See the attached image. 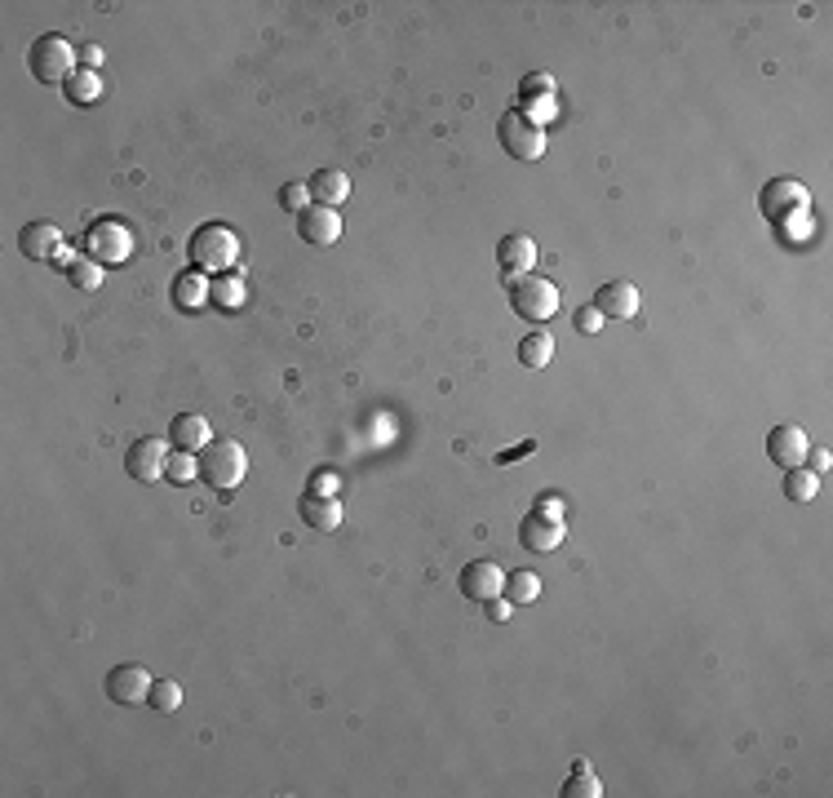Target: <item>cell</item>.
I'll list each match as a JSON object with an SVG mask.
<instances>
[{"label": "cell", "instance_id": "cell-1", "mask_svg": "<svg viewBox=\"0 0 833 798\" xmlns=\"http://www.w3.org/2000/svg\"><path fill=\"white\" fill-rule=\"evenodd\" d=\"M506 298H510V311L519 315V320H528V324L554 320L559 306H563L559 284L541 280V275H532V271L528 275H506Z\"/></svg>", "mask_w": 833, "mask_h": 798}, {"label": "cell", "instance_id": "cell-2", "mask_svg": "<svg viewBox=\"0 0 833 798\" xmlns=\"http://www.w3.org/2000/svg\"><path fill=\"white\" fill-rule=\"evenodd\" d=\"M27 71L40 80V85H63L76 76V49H71V40L63 32H45L36 40L32 49H27Z\"/></svg>", "mask_w": 833, "mask_h": 798}, {"label": "cell", "instance_id": "cell-3", "mask_svg": "<svg viewBox=\"0 0 833 798\" xmlns=\"http://www.w3.org/2000/svg\"><path fill=\"white\" fill-rule=\"evenodd\" d=\"M191 266L195 271H235L240 266V235L222 222H209L191 235Z\"/></svg>", "mask_w": 833, "mask_h": 798}, {"label": "cell", "instance_id": "cell-4", "mask_svg": "<svg viewBox=\"0 0 833 798\" xmlns=\"http://www.w3.org/2000/svg\"><path fill=\"white\" fill-rule=\"evenodd\" d=\"M200 475L209 479L218 493H231V488L244 484L249 475V453L240 448V439H213L200 457Z\"/></svg>", "mask_w": 833, "mask_h": 798}, {"label": "cell", "instance_id": "cell-5", "mask_svg": "<svg viewBox=\"0 0 833 798\" xmlns=\"http://www.w3.org/2000/svg\"><path fill=\"white\" fill-rule=\"evenodd\" d=\"M85 253L98 266H120L133 258V231L120 218H98L94 227L85 231Z\"/></svg>", "mask_w": 833, "mask_h": 798}, {"label": "cell", "instance_id": "cell-6", "mask_svg": "<svg viewBox=\"0 0 833 798\" xmlns=\"http://www.w3.org/2000/svg\"><path fill=\"white\" fill-rule=\"evenodd\" d=\"M497 142H501V151H506L510 160H541L545 129H537L519 107H514V111H506V116L497 120Z\"/></svg>", "mask_w": 833, "mask_h": 798}, {"label": "cell", "instance_id": "cell-7", "mask_svg": "<svg viewBox=\"0 0 833 798\" xmlns=\"http://www.w3.org/2000/svg\"><path fill=\"white\" fill-rule=\"evenodd\" d=\"M758 213L767 222H785V218H798V213H811V196L807 187L794 178H771L763 191H758Z\"/></svg>", "mask_w": 833, "mask_h": 798}, {"label": "cell", "instance_id": "cell-8", "mask_svg": "<svg viewBox=\"0 0 833 798\" xmlns=\"http://www.w3.org/2000/svg\"><path fill=\"white\" fill-rule=\"evenodd\" d=\"M519 111L532 120V125H550L554 116H559V94H554V80L545 76V71H537V76H528L523 80V89H519Z\"/></svg>", "mask_w": 833, "mask_h": 798}, {"label": "cell", "instance_id": "cell-9", "mask_svg": "<svg viewBox=\"0 0 833 798\" xmlns=\"http://www.w3.org/2000/svg\"><path fill=\"white\" fill-rule=\"evenodd\" d=\"M151 683H156V679H151L147 665L125 661V665H116V670L107 674V697L116 705H138V701L151 697Z\"/></svg>", "mask_w": 833, "mask_h": 798}, {"label": "cell", "instance_id": "cell-10", "mask_svg": "<svg viewBox=\"0 0 833 798\" xmlns=\"http://www.w3.org/2000/svg\"><path fill=\"white\" fill-rule=\"evenodd\" d=\"M457 586H461V595H466L470 603H488V599L501 595V586H506V572L492 564V559H475V564L461 568Z\"/></svg>", "mask_w": 833, "mask_h": 798}, {"label": "cell", "instance_id": "cell-11", "mask_svg": "<svg viewBox=\"0 0 833 798\" xmlns=\"http://www.w3.org/2000/svg\"><path fill=\"white\" fill-rule=\"evenodd\" d=\"M297 235H302L306 244H315V249H328V244L342 240V218H337V209H328V204H311V209L297 213Z\"/></svg>", "mask_w": 833, "mask_h": 798}, {"label": "cell", "instance_id": "cell-12", "mask_svg": "<svg viewBox=\"0 0 833 798\" xmlns=\"http://www.w3.org/2000/svg\"><path fill=\"white\" fill-rule=\"evenodd\" d=\"M164 466H169V444L164 439H138L125 457V470L138 484H156L164 479Z\"/></svg>", "mask_w": 833, "mask_h": 798}, {"label": "cell", "instance_id": "cell-13", "mask_svg": "<svg viewBox=\"0 0 833 798\" xmlns=\"http://www.w3.org/2000/svg\"><path fill=\"white\" fill-rule=\"evenodd\" d=\"M807 448H811V439L802 426H771V435H767V457L776 462L780 470H794L807 462Z\"/></svg>", "mask_w": 833, "mask_h": 798}, {"label": "cell", "instance_id": "cell-14", "mask_svg": "<svg viewBox=\"0 0 833 798\" xmlns=\"http://www.w3.org/2000/svg\"><path fill=\"white\" fill-rule=\"evenodd\" d=\"M563 537H568V528H563L559 515H541V510H532V515H523V524H519V541L528 550H537V555L559 550Z\"/></svg>", "mask_w": 833, "mask_h": 798}, {"label": "cell", "instance_id": "cell-15", "mask_svg": "<svg viewBox=\"0 0 833 798\" xmlns=\"http://www.w3.org/2000/svg\"><path fill=\"white\" fill-rule=\"evenodd\" d=\"M18 249H23V258H32V262H54L67 244H63V231H58L54 222H27L23 235H18Z\"/></svg>", "mask_w": 833, "mask_h": 798}, {"label": "cell", "instance_id": "cell-16", "mask_svg": "<svg viewBox=\"0 0 833 798\" xmlns=\"http://www.w3.org/2000/svg\"><path fill=\"white\" fill-rule=\"evenodd\" d=\"M594 306L603 311V320H634L639 315V289L630 280H612L594 293Z\"/></svg>", "mask_w": 833, "mask_h": 798}, {"label": "cell", "instance_id": "cell-17", "mask_svg": "<svg viewBox=\"0 0 833 798\" xmlns=\"http://www.w3.org/2000/svg\"><path fill=\"white\" fill-rule=\"evenodd\" d=\"M169 444L182 448V453H195V448H209L213 444V426L204 413H178L169 422Z\"/></svg>", "mask_w": 833, "mask_h": 798}, {"label": "cell", "instance_id": "cell-18", "mask_svg": "<svg viewBox=\"0 0 833 798\" xmlns=\"http://www.w3.org/2000/svg\"><path fill=\"white\" fill-rule=\"evenodd\" d=\"M497 258H501V266H506V275H528L532 266H537V240L523 235V231H514L497 244Z\"/></svg>", "mask_w": 833, "mask_h": 798}, {"label": "cell", "instance_id": "cell-19", "mask_svg": "<svg viewBox=\"0 0 833 798\" xmlns=\"http://www.w3.org/2000/svg\"><path fill=\"white\" fill-rule=\"evenodd\" d=\"M306 187H311V200H315V204H328V209L351 196V178H346L342 169H320V173H311V182H306Z\"/></svg>", "mask_w": 833, "mask_h": 798}, {"label": "cell", "instance_id": "cell-20", "mask_svg": "<svg viewBox=\"0 0 833 798\" xmlns=\"http://www.w3.org/2000/svg\"><path fill=\"white\" fill-rule=\"evenodd\" d=\"M209 302L218 306V311H240V306L249 302V284H244V275L222 271L218 280H213V289H209Z\"/></svg>", "mask_w": 833, "mask_h": 798}, {"label": "cell", "instance_id": "cell-21", "mask_svg": "<svg viewBox=\"0 0 833 798\" xmlns=\"http://www.w3.org/2000/svg\"><path fill=\"white\" fill-rule=\"evenodd\" d=\"M209 289L213 284L204 280V271H182L178 280H173V302H178L182 311H200V306L209 302Z\"/></svg>", "mask_w": 833, "mask_h": 798}, {"label": "cell", "instance_id": "cell-22", "mask_svg": "<svg viewBox=\"0 0 833 798\" xmlns=\"http://www.w3.org/2000/svg\"><path fill=\"white\" fill-rule=\"evenodd\" d=\"M302 519L311 528H320V532H333L337 524H342V506H337L333 497H311V493H306L302 497Z\"/></svg>", "mask_w": 833, "mask_h": 798}, {"label": "cell", "instance_id": "cell-23", "mask_svg": "<svg viewBox=\"0 0 833 798\" xmlns=\"http://www.w3.org/2000/svg\"><path fill=\"white\" fill-rule=\"evenodd\" d=\"M501 595H506L514 608H523V603H537L541 599V577L537 572H506V586H501Z\"/></svg>", "mask_w": 833, "mask_h": 798}, {"label": "cell", "instance_id": "cell-24", "mask_svg": "<svg viewBox=\"0 0 833 798\" xmlns=\"http://www.w3.org/2000/svg\"><path fill=\"white\" fill-rule=\"evenodd\" d=\"M550 355H554V337L550 333H545V329L523 333V342H519V364L523 368H545V364H550Z\"/></svg>", "mask_w": 833, "mask_h": 798}, {"label": "cell", "instance_id": "cell-25", "mask_svg": "<svg viewBox=\"0 0 833 798\" xmlns=\"http://www.w3.org/2000/svg\"><path fill=\"white\" fill-rule=\"evenodd\" d=\"M816 493H820V475H811V470H802V466L785 470V497L789 501L807 506V501H816Z\"/></svg>", "mask_w": 833, "mask_h": 798}, {"label": "cell", "instance_id": "cell-26", "mask_svg": "<svg viewBox=\"0 0 833 798\" xmlns=\"http://www.w3.org/2000/svg\"><path fill=\"white\" fill-rule=\"evenodd\" d=\"M563 794H568V798H599L603 794L599 776H594V767L585 759L572 763V776H568V785H563Z\"/></svg>", "mask_w": 833, "mask_h": 798}, {"label": "cell", "instance_id": "cell-27", "mask_svg": "<svg viewBox=\"0 0 833 798\" xmlns=\"http://www.w3.org/2000/svg\"><path fill=\"white\" fill-rule=\"evenodd\" d=\"M67 98L76 102V107H89V102H98V98H102V76H98V71H85V67H80L76 76L67 80Z\"/></svg>", "mask_w": 833, "mask_h": 798}, {"label": "cell", "instance_id": "cell-28", "mask_svg": "<svg viewBox=\"0 0 833 798\" xmlns=\"http://www.w3.org/2000/svg\"><path fill=\"white\" fill-rule=\"evenodd\" d=\"M67 280L76 284L80 293H94L98 284H102V266H98L94 258H76V262L67 266Z\"/></svg>", "mask_w": 833, "mask_h": 798}, {"label": "cell", "instance_id": "cell-29", "mask_svg": "<svg viewBox=\"0 0 833 798\" xmlns=\"http://www.w3.org/2000/svg\"><path fill=\"white\" fill-rule=\"evenodd\" d=\"M147 701H151V710H156V714H173L182 705V688L173 679H156V683H151V697Z\"/></svg>", "mask_w": 833, "mask_h": 798}, {"label": "cell", "instance_id": "cell-30", "mask_svg": "<svg viewBox=\"0 0 833 798\" xmlns=\"http://www.w3.org/2000/svg\"><path fill=\"white\" fill-rule=\"evenodd\" d=\"M164 475H169L173 484H191V479L200 475V462H195L191 453H182V448H173V453H169V466H164Z\"/></svg>", "mask_w": 833, "mask_h": 798}, {"label": "cell", "instance_id": "cell-31", "mask_svg": "<svg viewBox=\"0 0 833 798\" xmlns=\"http://www.w3.org/2000/svg\"><path fill=\"white\" fill-rule=\"evenodd\" d=\"M280 204L289 213H302V209H311V187L306 182H289V187L280 191Z\"/></svg>", "mask_w": 833, "mask_h": 798}, {"label": "cell", "instance_id": "cell-32", "mask_svg": "<svg viewBox=\"0 0 833 798\" xmlns=\"http://www.w3.org/2000/svg\"><path fill=\"white\" fill-rule=\"evenodd\" d=\"M577 329L581 333H599L603 329V311H599V306H581V311H577Z\"/></svg>", "mask_w": 833, "mask_h": 798}, {"label": "cell", "instance_id": "cell-33", "mask_svg": "<svg viewBox=\"0 0 833 798\" xmlns=\"http://www.w3.org/2000/svg\"><path fill=\"white\" fill-rule=\"evenodd\" d=\"M306 493H311V497H333L337 493V475H333V470H320V475L311 479V488H306Z\"/></svg>", "mask_w": 833, "mask_h": 798}, {"label": "cell", "instance_id": "cell-34", "mask_svg": "<svg viewBox=\"0 0 833 798\" xmlns=\"http://www.w3.org/2000/svg\"><path fill=\"white\" fill-rule=\"evenodd\" d=\"M76 63L85 67V71H98L102 67V45H80L76 49Z\"/></svg>", "mask_w": 833, "mask_h": 798}, {"label": "cell", "instance_id": "cell-35", "mask_svg": "<svg viewBox=\"0 0 833 798\" xmlns=\"http://www.w3.org/2000/svg\"><path fill=\"white\" fill-rule=\"evenodd\" d=\"M483 608H488V617H492V621H510V612H514V603H510V599H501V595H497V599H488V603H483Z\"/></svg>", "mask_w": 833, "mask_h": 798}, {"label": "cell", "instance_id": "cell-36", "mask_svg": "<svg viewBox=\"0 0 833 798\" xmlns=\"http://www.w3.org/2000/svg\"><path fill=\"white\" fill-rule=\"evenodd\" d=\"M802 466H811V475H825V470H829V453H825V448H807V462H802Z\"/></svg>", "mask_w": 833, "mask_h": 798}, {"label": "cell", "instance_id": "cell-37", "mask_svg": "<svg viewBox=\"0 0 833 798\" xmlns=\"http://www.w3.org/2000/svg\"><path fill=\"white\" fill-rule=\"evenodd\" d=\"M537 510H541V515H559V519H563V497H554V493H545V497L537 501Z\"/></svg>", "mask_w": 833, "mask_h": 798}, {"label": "cell", "instance_id": "cell-38", "mask_svg": "<svg viewBox=\"0 0 833 798\" xmlns=\"http://www.w3.org/2000/svg\"><path fill=\"white\" fill-rule=\"evenodd\" d=\"M528 453H537V444H532V439H528V444H519V448H510V453H501L497 462L506 466V462H514V457H528Z\"/></svg>", "mask_w": 833, "mask_h": 798}]
</instances>
